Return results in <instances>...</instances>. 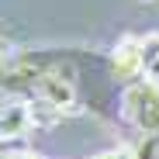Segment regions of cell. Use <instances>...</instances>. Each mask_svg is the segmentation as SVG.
Returning a JSON list of instances; mask_svg holds the SVG:
<instances>
[{
  "instance_id": "cell-1",
  "label": "cell",
  "mask_w": 159,
  "mask_h": 159,
  "mask_svg": "<svg viewBox=\"0 0 159 159\" xmlns=\"http://www.w3.org/2000/svg\"><path fill=\"white\" fill-rule=\"evenodd\" d=\"M121 107H125V118L139 131H145V135L159 131V83H149V80L128 83L121 93Z\"/></svg>"
},
{
  "instance_id": "cell-2",
  "label": "cell",
  "mask_w": 159,
  "mask_h": 159,
  "mask_svg": "<svg viewBox=\"0 0 159 159\" xmlns=\"http://www.w3.org/2000/svg\"><path fill=\"white\" fill-rule=\"evenodd\" d=\"M111 69L118 80H125V83H135V80H142V38L139 35H125L114 52H111Z\"/></svg>"
},
{
  "instance_id": "cell-3",
  "label": "cell",
  "mask_w": 159,
  "mask_h": 159,
  "mask_svg": "<svg viewBox=\"0 0 159 159\" xmlns=\"http://www.w3.org/2000/svg\"><path fill=\"white\" fill-rule=\"evenodd\" d=\"M142 80L159 83V35L142 38Z\"/></svg>"
},
{
  "instance_id": "cell-4",
  "label": "cell",
  "mask_w": 159,
  "mask_h": 159,
  "mask_svg": "<svg viewBox=\"0 0 159 159\" xmlns=\"http://www.w3.org/2000/svg\"><path fill=\"white\" fill-rule=\"evenodd\" d=\"M111 159H135V156H131L128 149H121V152H111Z\"/></svg>"
}]
</instances>
